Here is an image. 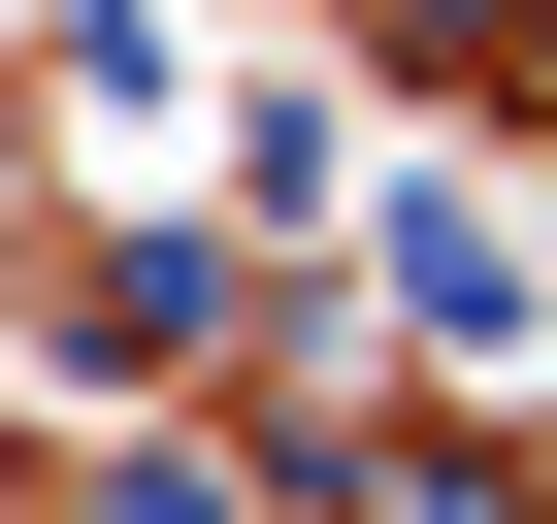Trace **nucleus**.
<instances>
[{"label":"nucleus","mask_w":557,"mask_h":524,"mask_svg":"<svg viewBox=\"0 0 557 524\" xmlns=\"http://www.w3.org/2000/svg\"><path fill=\"white\" fill-rule=\"evenodd\" d=\"M394 296H426L459 361H524V328H557V296H524V229H492V197H394Z\"/></svg>","instance_id":"nucleus-1"}]
</instances>
